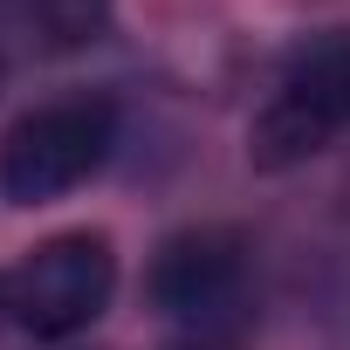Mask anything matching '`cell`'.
<instances>
[{"instance_id": "cell-1", "label": "cell", "mask_w": 350, "mask_h": 350, "mask_svg": "<svg viewBox=\"0 0 350 350\" xmlns=\"http://www.w3.org/2000/svg\"><path fill=\"white\" fill-rule=\"evenodd\" d=\"M350 131V28H316L288 49L275 96L247 124V165L288 172Z\"/></svg>"}, {"instance_id": "cell-2", "label": "cell", "mask_w": 350, "mask_h": 350, "mask_svg": "<svg viewBox=\"0 0 350 350\" xmlns=\"http://www.w3.org/2000/svg\"><path fill=\"white\" fill-rule=\"evenodd\" d=\"M110 144H117V110L103 96L42 103L0 144V193L14 206H49V200L76 193L90 172H103Z\"/></svg>"}, {"instance_id": "cell-3", "label": "cell", "mask_w": 350, "mask_h": 350, "mask_svg": "<svg viewBox=\"0 0 350 350\" xmlns=\"http://www.w3.org/2000/svg\"><path fill=\"white\" fill-rule=\"evenodd\" d=\"M117 295V254L103 234H55L8 275V309L28 336L62 343L90 329Z\"/></svg>"}, {"instance_id": "cell-4", "label": "cell", "mask_w": 350, "mask_h": 350, "mask_svg": "<svg viewBox=\"0 0 350 350\" xmlns=\"http://www.w3.org/2000/svg\"><path fill=\"white\" fill-rule=\"evenodd\" d=\"M151 302L186 329H227L247 309V241L234 227L172 234L151 261Z\"/></svg>"}, {"instance_id": "cell-5", "label": "cell", "mask_w": 350, "mask_h": 350, "mask_svg": "<svg viewBox=\"0 0 350 350\" xmlns=\"http://www.w3.org/2000/svg\"><path fill=\"white\" fill-rule=\"evenodd\" d=\"M28 14L49 35V49H90L110 28V0H28Z\"/></svg>"}, {"instance_id": "cell-6", "label": "cell", "mask_w": 350, "mask_h": 350, "mask_svg": "<svg viewBox=\"0 0 350 350\" xmlns=\"http://www.w3.org/2000/svg\"><path fill=\"white\" fill-rule=\"evenodd\" d=\"M8 316H14V309H8V275H0V323H8Z\"/></svg>"}]
</instances>
